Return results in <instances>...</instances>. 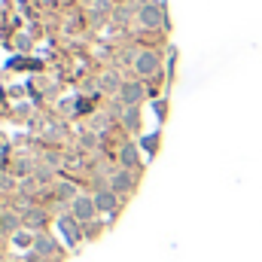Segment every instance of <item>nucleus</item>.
Instances as JSON below:
<instances>
[{
    "label": "nucleus",
    "mask_w": 262,
    "mask_h": 262,
    "mask_svg": "<svg viewBox=\"0 0 262 262\" xmlns=\"http://www.w3.org/2000/svg\"><path fill=\"white\" fill-rule=\"evenodd\" d=\"M137 21L143 25V28H149V31H156V28H165V9H162V3H143L140 9H137Z\"/></svg>",
    "instance_id": "obj_3"
},
{
    "label": "nucleus",
    "mask_w": 262,
    "mask_h": 262,
    "mask_svg": "<svg viewBox=\"0 0 262 262\" xmlns=\"http://www.w3.org/2000/svg\"><path fill=\"white\" fill-rule=\"evenodd\" d=\"M92 195H95V204H98V213H107V216H116L119 213V195L110 186H101Z\"/></svg>",
    "instance_id": "obj_4"
},
{
    "label": "nucleus",
    "mask_w": 262,
    "mask_h": 262,
    "mask_svg": "<svg viewBox=\"0 0 262 262\" xmlns=\"http://www.w3.org/2000/svg\"><path fill=\"white\" fill-rule=\"evenodd\" d=\"M21 226L31 229L34 235L43 232V229H46V210H40V207H28V210L21 213Z\"/></svg>",
    "instance_id": "obj_7"
},
{
    "label": "nucleus",
    "mask_w": 262,
    "mask_h": 262,
    "mask_svg": "<svg viewBox=\"0 0 262 262\" xmlns=\"http://www.w3.org/2000/svg\"><path fill=\"white\" fill-rule=\"evenodd\" d=\"M134 70H137V76H143V79L159 76V70H162V58H159V52H152V49L137 52V55H134Z\"/></svg>",
    "instance_id": "obj_2"
},
{
    "label": "nucleus",
    "mask_w": 262,
    "mask_h": 262,
    "mask_svg": "<svg viewBox=\"0 0 262 262\" xmlns=\"http://www.w3.org/2000/svg\"><path fill=\"white\" fill-rule=\"evenodd\" d=\"M101 85H104L107 92H116V95H119V89H122V82H119V76H116L113 70H107V73L101 76Z\"/></svg>",
    "instance_id": "obj_11"
},
{
    "label": "nucleus",
    "mask_w": 262,
    "mask_h": 262,
    "mask_svg": "<svg viewBox=\"0 0 262 262\" xmlns=\"http://www.w3.org/2000/svg\"><path fill=\"white\" fill-rule=\"evenodd\" d=\"M119 159H122V168H128V171H134L137 165H140V156H137V146H122V152H119Z\"/></svg>",
    "instance_id": "obj_10"
},
{
    "label": "nucleus",
    "mask_w": 262,
    "mask_h": 262,
    "mask_svg": "<svg viewBox=\"0 0 262 262\" xmlns=\"http://www.w3.org/2000/svg\"><path fill=\"white\" fill-rule=\"evenodd\" d=\"M113 192L119 198H125L134 192V177H131V171L128 168H122V171H116V174H110V183H107Z\"/></svg>",
    "instance_id": "obj_6"
},
{
    "label": "nucleus",
    "mask_w": 262,
    "mask_h": 262,
    "mask_svg": "<svg viewBox=\"0 0 262 262\" xmlns=\"http://www.w3.org/2000/svg\"><path fill=\"white\" fill-rule=\"evenodd\" d=\"M70 213L79 226H92L98 220V204H95V195H79L73 204H70Z\"/></svg>",
    "instance_id": "obj_1"
},
{
    "label": "nucleus",
    "mask_w": 262,
    "mask_h": 262,
    "mask_svg": "<svg viewBox=\"0 0 262 262\" xmlns=\"http://www.w3.org/2000/svg\"><path fill=\"white\" fill-rule=\"evenodd\" d=\"M34 253H40V256H55V253H58V244H55L46 232H37V235H34Z\"/></svg>",
    "instance_id": "obj_8"
},
{
    "label": "nucleus",
    "mask_w": 262,
    "mask_h": 262,
    "mask_svg": "<svg viewBox=\"0 0 262 262\" xmlns=\"http://www.w3.org/2000/svg\"><path fill=\"white\" fill-rule=\"evenodd\" d=\"M79 195H82V192L76 189V183H70V180H58V183H55V198H58V201L73 204Z\"/></svg>",
    "instance_id": "obj_9"
},
{
    "label": "nucleus",
    "mask_w": 262,
    "mask_h": 262,
    "mask_svg": "<svg viewBox=\"0 0 262 262\" xmlns=\"http://www.w3.org/2000/svg\"><path fill=\"white\" fill-rule=\"evenodd\" d=\"M143 98H146V89H143L140 79H128V82H122V89H119V101H122L125 107H137Z\"/></svg>",
    "instance_id": "obj_5"
},
{
    "label": "nucleus",
    "mask_w": 262,
    "mask_h": 262,
    "mask_svg": "<svg viewBox=\"0 0 262 262\" xmlns=\"http://www.w3.org/2000/svg\"><path fill=\"white\" fill-rule=\"evenodd\" d=\"M122 119H125V125H128V128H137V125H140V116H137V107H125V113H122Z\"/></svg>",
    "instance_id": "obj_12"
}]
</instances>
